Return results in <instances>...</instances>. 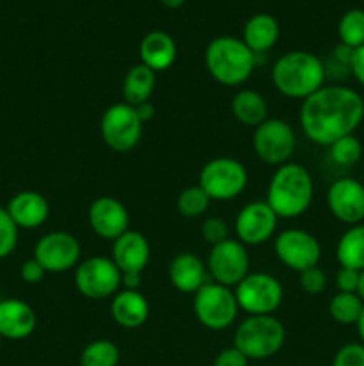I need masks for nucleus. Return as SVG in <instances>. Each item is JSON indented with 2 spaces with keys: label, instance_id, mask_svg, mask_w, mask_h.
<instances>
[{
  "label": "nucleus",
  "instance_id": "nucleus-1",
  "mask_svg": "<svg viewBox=\"0 0 364 366\" xmlns=\"http://www.w3.org/2000/svg\"><path fill=\"white\" fill-rule=\"evenodd\" d=\"M364 120V99L348 86L325 84L300 107V125L310 142L330 147L339 138L355 134Z\"/></svg>",
  "mask_w": 364,
  "mask_h": 366
},
{
  "label": "nucleus",
  "instance_id": "nucleus-2",
  "mask_svg": "<svg viewBox=\"0 0 364 366\" xmlns=\"http://www.w3.org/2000/svg\"><path fill=\"white\" fill-rule=\"evenodd\" d=\"M327 68L323 61L305 50H293L275 61L271 68L273 86L289 99L305 100L325 86Z\"/></svg>",
  "mask_w": 364,
  "mask_h": 366
},
{
  "label": "nucleus",
  "instance_id": "nucleus-3",
  "mask_svg": "<svg viewBox=\"0 0 364 366\" xmlns=\"http://www.w3.org/2000/svg\"><path fill=\"white\" fill-rule=\"evenodd\" d=\"M313 197L310 172L298 163H285L271 177L266 202L278 218H298L309 209Z\"/></svg>",
  "mask_w": 364,
  "mask_h": 366
},
{
  "label": "nucleus",
  "instance_id": "nucleus-4",
  "mask_svg": "<svg viewBox=\"0 0 364 366\" xmlns=\"http://www.w3.org/2000/svg\"><path fill=\"white\" fill-rule=\"evenodd\" d=\"M256 54L234 36L214 38L206 49V68L220 84L236 88L250 79L256 68Z\"/></svg>",
  "mask_w": 364,
  "mask_h": 366
},
{
  "label": "nucleus",
  "instance_id": "nucleus-5",
  "mask_svg": "<svg viewBox=\"0 0 364 366\" xmlns=\"http://www.w3.org/2000/svg\"><path fill=\"white\" fill-rule=\"evenodd\" d=\"M285 343V327L273 315H252L238 325L234 347L248 360H268Z\"/></svg>",
  "mask_w": 364,
  "mask_h": 366
},
{
  "label": "nucleus",
  "instance_id": "nucleus-6",
  "mask_svg": "<svg viewBox=\"0 0 364 366\" xmlns=\"http://www.w3.org/2000/svg\"><path fill=\"white\" fill-rule=\"evenodd\" d=\"M195 317L203 327L211 331H223L231 327L239 313L236 293L218 282H206L193 299Z\"/></svg>",
  "mask_w": 364,
  "mask_h": 366
},
{
  "label": "nucleus",
  "instance_id": "nucleus-7",
  "mask_svg": "<svg viewBox=\"0 0 364 366\" xmlns=\"http://www.w3.org/2000/svg\"><path fill=\"white\" fill-rule=\"evenodd\" d=\"M248 184L245 164L234 157H214L200 170L198 186L211 200H232L241 195Z\"/></svg>",
  "mask_w": 364,
  "mask_h": 366
},
{
  "label": "nucleus",
  "instance_id": "nucleus-8",
  "mask_svg": "<svg viewBox=\"0 0 364 366\" xmlns=\"http://www.w3.org/2000/svg\"><path fill=\"white\" fill-rule=\"evenodd\" d=\"M75 288L89 300H103L114 297L121 286V272L111 257L93 256L77 264Z\"/></svg>",
  "mask_w": 364,
  "mask_h": 366
},
{
  "label": "nucleus",
  "instance_id": "nucleus-9",
  "mask_svg": "<svg viewBox=\"0 0 364 366\" xmlns=\"http://www.w3.org/2000/svg\"><path fill=\"white\" fill-rule=\"evenodd\" d=\"M236 300L239 310L252 315H271L280 307L284 299L282 285L270 274L253 272L236 286Z\"/></svg>",
  "mask_w": 364,
  "mask_h": 366
},
{
  "label": "nucleus",
  "instance_id": "nucleus-10",
  "mask_svg": "<svg viewBox=\"0 0 364 366\" xmlns=\"http://www.w3.org/2000/svg\"><path fill=\"white\" fill-rule=\"evenodd\" d=\"M100 134L103 143L116 152H128L139 143L143 134V122L127 102L107 107L100 120Z\"/></svg>",
  "mask_w": 364,
  "mask_h": 366
},
{
  "label": "nucleus",
  "instance_id": "nucleus-11",
  "mask_svg": "<svg viewBox=\"0 0 364 366\" xmlns=\"http://www.w3.org/2000/svg\"><path fill=\"white\" fill-rule=\"evenodd\" d=\"M252 145L263 163L282 167L295 154L296 136L288 122L268 118L253 131Z\"/></svg>",
  "mask_w": 364,
  "mask_h": 366
},
{
  "label": "nucleus",
  "instance_id": "nucleus-12",
  "mask_svg": "<svg viewBox=\"0 0 364 366\" xmlns=\"http://www.w3.org/2000/svg\"><path fill=\"white\" fill-rule=\"evenodd\" d=\"M207 272L218 285L227 288L238 286L250 274V257L246 247L239 239L232 238L211 247Z\"/></svg>",
  "mask_w": 364,
  "mask_h": 366
},
{
  "label": "nucleus",
  "instance_id": "nucleus-13",
  "mask_svg": "<svg viewBox=\"0 0 364 366\" xmlns=\"http://www.w3.org/2000/svg\"><path fill=\"white\" fill-rule=\"evenodd\" d=\"M275 256L289 270L303 272L318 267L321 257V245L310 232L303 229H285L275 238Z\"/></svg>",
  "mask_w": 364,
  "mask_h": 366
},
{
  "label": "nucleus",
  "instance_id": "nucleus-14",
  "mask_svg": "<svg viewBox=\"0 0 364 366\" xmlns=\"http://www.w3.org/2000/svg\"><path fill=\"white\" fill-rule=\"evenodd\" d=\"M34 259L45 268L46 274H63L81 261V243L70 232H49L36 243Z\"/></svg>",
  "mask_w": 364,
  "mask_h": 366
},
{
  "label": "nucleus",
  "instance_id": "nucleus-15",
  "mask_svg": "<svg viewBox=\"0 0 364 366\" xmlns=\"http://www.w3.org/2000/svg\"><path fill=\"white\" fill-rule=\"evenodd\" d=\"M278 217L266 200L250 202L239 211L236 218V234L243 245L259 247L273 236L277 229Z\"/></svg>",
  "mask_w": 364,
  "mask_h": 366
},
{
  "label": "nucleus",
  "instance_id": "nucleus-16",
  "mask_svg": "<svg viewBox=\"0 0 364 366\" xmlns=\"http://www.w3.org/2000/svg\"><path fill=\"white\" fill-rule=\"evenodd\" d=\"M327 204L332 217L346 225L363 224L364 220V184L353 177H341L328 188Z\"/></svg>",
  "mask_w": 364,
  "mask_h": 366
},
{
  "label": "nucleus",
  "instance_id": "nucleus-17",
  "mask_svg": "<svg viewBox=\"0 0 364 366\" xmlns=\"http://www.w3.org/2000/svg\"><path fill=\"white\" fill-rule=\"evenodd\" d=\"M89 227L103 239L120 238L128 231V211L123 202L114 197H98L91 202L88 211Z\"/></svg>",
  "mask_w": 364,
  "mask_h": 366
},
{
  "label": "nucleus",
  "instance_id": "nucleus-18",
  "mask_svg": "<svg viewBox=\"0 0 364 366\" xmlns=\"http://www.w3.org/2000/svg\"><path fill=\"white\" fill-rule=\"evenodd\" d=\"M111 259L121 274L136 272L143 274L150 261V243L141 232L127 231L113 242V256Z\"/></svg>",
  "mask_w": 364,
  "mask_h": 366
},
{
  "label": "nucleus",
  "instance_id": "nucleus-19",
  "mask_svg": "<svg viewBox=\"0 0 364 366\" xmlns=\"http://www.w3.org/2000/svg\"><path fill=\"white\" fill-rule=\"evenodd\" d=\"M38 317L27 302L20 299L0 300V338L24 340L34 332Z\"/></svg>",
  "mask_w": 364,
  "mask_h": 366
},
{
  "label": "nucleus",
  "instance_id": "nucleus-20",
  "mask_svg": "<svg viewBox=\"0 0 364 366\" xmlns=\"http://www.w3.org/2000/svg\"><path fill=\"white\" fill-rule=\"evenodd\" d=\"M7 213L18 229H38L49 220V200L38 192H20L7 204Z\"/></svg>",
  "mask_w": 364,
  "mask_h": 366
},
{
  "label": "nucleus",
  "instance_id": "nucleus-21",
  "mask_svg": "<svg viewBox=\"0 0 364 366\" xmlns=\"http://www.w3.org/2000/svg\"><path fill=\"white\" fill-rule=\"evenodd\" d=\"M207 267L196 254L181 252L171 259L168 275L175 290L181 293H193L195 295L207 281Z\"/></svg>",
  "mask_w": 364,
  "mask_h": 366
},
{
  "label": "nucleus",
  "instance_id": "nucleus-22",
  "mask_svg": "<svg viewBox=\"0 0 364 366\" xmlns=\"http://www.w3.org/2000/svg\"><path fill=\"white\" fill-rule=\"evenodd\" d=\"M150 306L139 290H123L113 297L111 317L125 329H138L148 320Z\"/></svg>",
  "mask_w": 364,
  "mask_h": 366
},
{
  "label": "nucleus",
  "instance_id": "nucleus-23",
  "mask_svg": "<svg viewBox=\"0 0 364 366\" xmlns=\"http://www.w3.org/2000/svg\"><path fill=\"white\" fill-rule=\"evenodd\" d=\"M139 57L145 66L157 74V71L168 70L175 63L177 45L168 32L152 31L139 43Z\"/></svg>",
  "mask_w": 364,
  "mask_h": 366
},
{
  "label": "nucleus",
  "instance_id": "nucleus-24",
  "mask_svg": "<svg viewBox=\"0 0 364 366\" xmlns=\"http://www.w3.org/2000/svg\"><path fill=\"white\" fill-rule=\"evenodd\" d=\"M280 36L277 18L268 13H257L248 18L243 29V41L253 54H263L273 49Z\"/></svg>",
  "mask_w": 364,
  "mask_h": 366
},
{
  "label": "nucleus",
  "instance_id": "nucleus-25",
  "mask_svg": "<svg viewBox=\"0 0 364 366\" xmlns=\"http://www.w3.org/2000/svg\"><path fill=\"white\" fill-rule=\"evenodd\" d=\"M231 111L239 124L246 127H259L268 120L270 107L266 99L256 89H239L232 99Z\"/></svg>",
  "mask_w": 364,
  "mask_h": 366
},
{
  "label": "nucleus",
  "instance_id": "nucleus-26",
  "mask_svg": "<svg viewBox=\"0 0 364 366\" xmlns=\"http://www.w3.org/2000/svg\"><path fill=\"white\" fill-rule=\"evenodd\" d=\"M156 89V71L150 70L143 63L134 64L123 79V99L128 106L136 107L143 102H148Z\"/></svg>",
  "mask_w": 364,
  "mask_h": 366
},
{
  "label": "nucleus",
  "instance_id": "nucleus-27",
  "mask_svg": "<svg viewBox=\"0 0 364 366\" xmlns=\"http://www.w3.org/2000/svg\"><path fill=\"white\" fill-rule=\"evenodd\" d=\"M339 264L353 270H364V224L352 225L343 232L335 249Z\"/></svg>",
  "mask_w": 364,
  "mask_h": 366
},
{
  "label": "nucleus",
  "instance_id": "nucleus-28",
  "mask_svg": "<svg viewBox=\"0 0 364 366\" xmlns=\"http://www.w3.org/2000/svg\"><path fill=\"white\" fill-rule=\"evenodd\" d=\"M364 302L357 293L338 292L328 302V313L332 320L343 325H353L363 313Z\"/></svg>",
  "mask_w": 364,
  "mask_h": 366
},
{
  "label": "nucleus",
  "instance_id": "nucleus-29",
  "mask_svg": "<svg viewBox=\"0 0 364 366\" xmlns=\"http://www.w3.org/2000/svg\"><path fill=\"white\" fill-rule=\"evenodd\" d=\"M339 41L350 49L364 45V9H348L338 24Z\"/></svg>",
  "mask_w": 364,
  "mask_h": 366
},
{
  "label": "nucleus",
  "instance_id": "nucleus-30",
  "mask_svg": "<svg viewBox=\"0 0 364 366\" xmlns=\"http://www.w3.org/2000/svg\"><path fill=\"white\" fill-rule=\"evenodd\" d=\"M120 350L109 340L91 342L81 354V366H116Z\"/></svg>",
  "mask_w": 364,
  "mask_h": 366
},
{
  "label": "nucleus",
  "instance_id": "nucleus-31",
  "mask_svg": "<svg viewBox=\"0 0 364 366\" xmlns=\"http://www.w3.org/2000/svg\"><path fill=\"white\" fill-rule=\"evenodd\" d=\"M328 154L338 167H353L363 157V143L355 134L343 136L328 147Z\"/></svg>",
  "mask_w": 364,
  "mask_h": 366
},
{
  "label": "nucleus",
  "instance_id": "nucleus-32",
  "mask_svg": "<svg viewBox=\"0 0 364 366\" xmlns=\"http://www.w3.org/2000/svg\"><path fill=\"white\" fill-rule=\"evenodd\" d=\"M211 199L200 186H189L177 197V211L184 218H198L207 213Z\"/></svg>",
  "mask_w": 364,
  "mask_h": 366
},
{
  "label": "nucleus",
  "instance_id": "nucleus-33",
  "mask_svg": "<svg viewBox=\"0 0 364 366\" xmlns=\"http://www.w3.org/2000/svg\"><path fill=\"white\" fill-rule=\"evenodd\" d=\"M18 243V227L9 217L6 207L0 206V259L13 254Z\"/></svg>",
  "mask_w": 364,
  "mask_h": 366
},
{
  "label": "nucleus",
  "instance_id": "nucleus-34",
  "mask_svg": "<svg viewBox=\"0 0 364 366\" xmlns=\"http://www.w3.org/2000/svg\"><path fill=\"white\" fill-rule=\"evenodd\" d=\"M332 366H364V345L363 343H346L335 352Z\"/></svg>",
  "mask_w": 364,
  "mask_h": 366
},
{
  "label": "nucleus",
  "instance_id": "nucleus-35",
  "mask_svg": "<svg viewBox=\"0 0 364 366\" xmlns=\"http://www.w3.org/2000/svg\"><path fill=\"white\" fill-rule=\"evenodd\" d=\"M300 286L309 295H318L327 288V275L320 267L307 268V270L300 272Z\"/></svg>",
  "mask_w": 364,
  "mask_h": 366
},
{
  "label": "nucleus",
  "instance_id": "nucleus-36",
  "mask_svg": "<svg viewBox=\"0 0 364 366\" xmlns=\"http://www.w3.org/2000/svg\"><path fill=\"white\" fill-rule=\"evenodd\" d=\"M202 238L209 243L211 247L228 239V225L227 222L218 217H211L203 222L202 225Z\"/></svg>",
  "mask_w": 364,
  "mask_h": 366
},
{
  "label": "nucleus",
  "instance_id": "nucleus-37",
  "mask_svg": "<svg viewBox=\"0 0 364 366\" xmlns=\"http://www.w3.org/2000/svg\"><path fill=\"white\" fill-rule=\"evenodd\" d=\"M359 270H353V268L341 267L335 274V286H338L339 292L343 293H357V286H359Z\"/></svg>",
  "mask_w": 364,
  "mask_h": 366
},
{
  "label": "nucleus",
  "instance_id": "nucleus-38",
  "mask_svg": "<svg viewBox=\"0 0 364 366\" xmlns=\"http://www.w3.org/2000/svg\"><path fill=\"white\" fill-rule=\"evenodd\" d=\"M248 357L234 345L223 349L214 360V366H248Z\"/></svg>",
  "mask_w": 364,
  "mask_h": 366
},
{
  "label": "nucleus",
  "instance_id": "nucleus-39",
  "mask_svg": "<svg viewBox=\"0 0 364 366\" xmlns=\"http://www.w3.org/2000/svg\"><path fill=\"white\" fill-rule=\"evenodd\" d=\"M45 274H46L45 268H43L41 264L34 259V257L29 261H25L20 268L21 279H24L25 282H29V285H36V282H39L43 277H45Z\"/></svg>",
  "mask_w": 364,
  "mask_h": 366
},
{
  "label": "nucleus",
  "instance_id": "nucleus-40",
  "mask_svg": "<svg viewBox=\"0 0 364 366\" xmlns=\"http://www.w3.org/2000/svg\"><path fill=\"white\" fill-rule=\"evenodd\" d=\"M350 71L360 86H364V45L353 49L352 61H350Z\"/></svg>",
  "mask_w": 364,
  "mask_h": 366
},
{
  "label": "nucleus",
  "instance_id": "nucleus-41",
  "mask_svg": "<svg viewBox=\"0 0 364 366\" xmlns=\"http://www.w3.org/2000/svg\"><path fill=\"white\" fill-rule=\"evenodd\" d=\"M134 109H136V113H138L139 120H141L143 124H145V122H150L153 117H156V107H153V104L150 102V100H148V102L139 104V106H136Z\"/></svg>",
  "mask_w": 364,
  "mask_h": 366
},
{
  "label": "nucleus",
  "instance_id": "nucleus-42",
  "mask_svg": "<svg viewBox=\"0 0 364 366\" xmlns=\"http://www.w3.org/2000/svg\"><path fill=\"white\" fill-rule=\"evenodd\" d=\"M121 286L125 290H139V286H141V274H136V272L121 274Z\"/></svg>",
  "mask_w": 364,
  "mask_h": 366
},
{
  "label": "nucleus",
  "instance_id": "nucleus-43",
  "mask_svg": "<svg viewBox=\"0 0 364 366\" xmlns=\"http://www.w3.org/2000/svg\"><path fill=\"white\" fill-rule=\"evenodd\" d=\"M184 2L186 0H161V4L168 9H178V7L184 6Z\"/></svg>",
  "mask_w": 364,
  "mask_h": 366
},
{
  "label": "nucleus",
  "instance_id": "nucleus-44",
  "mask_svg": "<svg viewBox=\"0 0 364 366\" xmlns=\"http://www.w3.org/2000/svg\"><path fill=\"white\" fill-rule=\"evenodd\" d=\"M357 332H359V338H360V343L364 345V307H363V313H360L359 320H357Z\"/></svg>",
  "mask_w": 364,
  "mask_h": 366
},
{
  "label": "nucleus",
  "instance_id": "nucleus-45",
  "mask_svg": "<svg viewBox=\"0 0 364 366\" xmlns=\"http://www.w3.org/2000/svg\"><path fill=\"white\" fill-rule=\"evenodd\" d=\"M357 295L363 299L364 302V270H360V275H359V286H357Z\"/></svg>",
  "mask_w": 364,
  "mask_h": 366
},
{
  "label": "nucleus",
  "instance_id": "nucleus-46",
  "mask_svg": "<svg viewBox=\"0 0 364 366\" xmlns=\"http://www.w3.org/2000/svg\"><path fill=\"white\" fill-rule=\"evenodd\" d=\"M0 300H2V299H0Z\"/></svg>",
  "mask_w": 364,
  "mask_h": 366
},
{
  "label": "nucleus",
  "instance_id": "nucleus-47",
  "mask_svg": "<svg viewBox=\"0 0 364 366\" xmlns=\"http://www.w3.org/2000/svg\"><path fill=\"white\" fill-rule=\"evenodd\" d=\"M0 340H2V338H0Z\"/></svg>",
  "mask_w": 364,
  "mask_h": 366
}]
</instances>
